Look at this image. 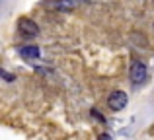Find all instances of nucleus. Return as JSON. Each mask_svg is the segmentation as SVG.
<instances>
[{
    "label": "nucleus",
    "instance_id": "obj_1",
    "mask_svg": "<svg viewBox=\"0 0 154 140\" xmlns=\"http://www.w3.org/2000/svg\"><path fill=\"white\" fill-rule=\"evenodd\" d=\"M18 31L22 37H37L39 35V25L33 22L31 18H22L18 22Z\"/></svg>",
    "mask_w": 154,
    "mask_h": 140
},
{
    "label": "nucleus",
    "instance_id": "obj_2",
    "mask_svg": "<svg viewBox=\"0 0 154 140\" xmlns=\"http://www.w3.org/2000/svg\"><path fill=\"white\" fill-rule=\"evenodd\" d=\"M129 76H131V82L133 84H143L144 80H146V76H148L146 64H144V62H140V61H133Z\"/></svg>",
    "mask_w": 154,
    "mask_h": 140
},
{
    "label": "nucleus",
    "instance_id": "obj_3",
    "mask_svg": "<svg viewBox=\"0 0 154 140\" xmlns=\"http://www.w3.org/2000/svg\"><path fill=\"white\" fill-rule=\"evenodd\" d=\"M127 101H129L127 94H125V91H121V90L111 91V94H109V97H107V105H109V109H113V111H121V109H125Z\"/></svg>",
    "mask_w": 154,
    "mask_h": 140
},
{
    "label": "nucleus",
    "instance_id": "obj_4",
    "mask_svg": "<svg viewBox=\"0 0 154 140\" xmlns=\"http://www.w3.org/2000/svg\"><path fill=\"white\" fill-rule=\"evenodd\" d=\"M18 53H20V57L26 58V61H35V58L41 57V51H39V47H35V45H23V47L18 49Z\"/></svg>",
    "mask_w": 154,
    "mask_h": 140
},
{
    "label": "nucleus",
    "instance_id": "obj_5",
    "mask_svg": "<svg viewBox=\"0 0 154 140\" xmlns=\"http://www.w3.org/2000/svg\"><path fill=\"white\" fill-rule=\"evenodd\" d=\"M53 8H57V10H72L74 8V4H66V2H60V4H51Z\"/></svg>",
    "mask_w": 154,
    "mask_h": 140
},
{
    "label": "nucleus",
    "instance_id": "obj_6",
    "mask_svg": "<svg viewBox=\"0 0 154 140\" xmlns=\"http://www.w3.org/2000/svg\"><path fill=\"white\" fill-rule=\"evenodd\" d=\"M2 76H4V80H6V82H12V80L16 78V76H12V74H8L6 70H2Z\"/></svg>",
    "mask_w": 154,
    "mask_h": 140
},
{
    "label": "nucleus",
    "instance_id": "obj_7",
    "mask_svg": "<svg viewBox=\"0 0 154 140\" xmlns=\"http://www.w3.org/2000/svg\"><path fill=\"white\" fill-rule=\"evenodd\" d=\"M98 140H111V136H109V134H105V133H103V134H100V138H98Z\"/></svg>",
    "mask_w": 154,
    "mask_h": 140
}]
</instances>
